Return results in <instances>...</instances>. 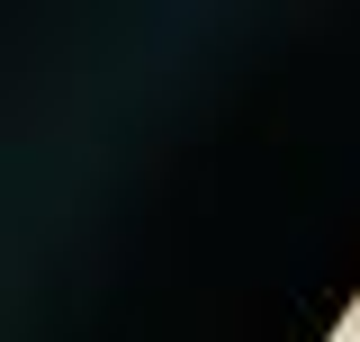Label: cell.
I'll return each mask as SVG.
<instances>
[{
  "label": "cell",
  "mask_w": 360,
  "mask_h": 342,
  "mask_svg": "<svg viewBox=\"0 0 360 342\" xmlns=\"http://www.w3.org/2000/svg\"><path fill=\"white\" fill-rule=\"evenodd\" d=\"M352 334H360V315H352Z\"/></svg>",
  "instance_id": "6da1fadb"
}]
</instances>
